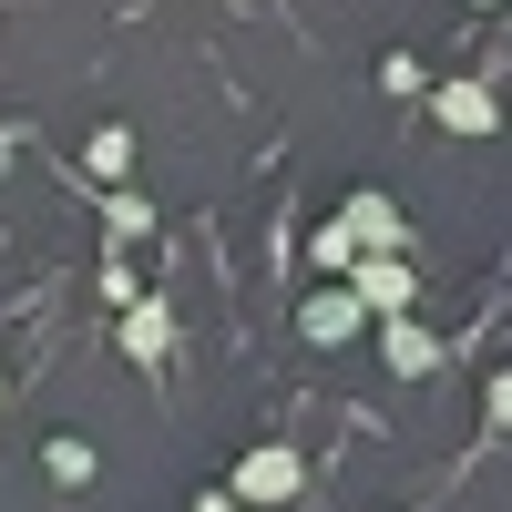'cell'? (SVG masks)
<instances>
[{"label":"cell","mask_w":512,"mask_h":512,"mask_svg":"<svg viewBox=\"0 0 512 512\" xmlns=\"http://www.w3.org/2000/svg\"><path fill=\"white\" fill-rule=\"evenodd\" d=\"M297 492H308V461H297L287 441L236 451V472H226V502H236V512H267V502H297Z\"/></svg>","instance_id":"1"},{"label":"cell","mask_w":512,"mask_h":512,"mask_svg":"<svg viewBox=\"0 0 512 512\" xmlns=\"http://www.w3.org/2000/svg\"><path fill=\"white\" fill-rule=\"evenodd\" d=\"M349 297L369 318H400L410 297H420V277H410V246H369V256H349Z\"/></svg>","instance_id":"2"},{"label":"cell","mask_w":512,"mask_h":512,"mask_svg":"<svg viewBox=\"0 0 512 512\" xmlns=\"http://www.w3.org/2000/svg\"><path fill=\"white\" fill-rule=\"evenodd\" d=\"M431 123L461 134V144H472V134H502V93H492L482 72H451V82H431Z\"/></svg>","instance_id":"3"},{"label":"cell","mask_w":512,"mask_h":512,"mask_svg":"<svg viewBox=\"0 0 512 512\" xmlns=\"http://www.w3.org/2000/svg\"><path fill=\"white\" fill-rule=\"evenodd\" d=\"M359 328H369V308L349 297V277H318L308 308H297V338H308V349H338V338H359Z\"/></svg>","instance_id":"4"},{"label":"cell","mask_w":512,"mask_h":512,"mask_svg":"<svg viewBox=\"0 0 512 512\" xmlns=\"http://www.w3.org/2000/svg\"><path fill=\"white\" fill-rule=\"evenodd\" d=\"M328 226H338V236H349L359 256H369V246H410V216H400V195H379V185H359V195H349V205H338V216H328Z\"/></svg>","instance_id":"5"},{"label":"cell","mask_w":512,"mask_h":512,"mask_svg":"<svg viewBox=\"0 0 512 512\" xmlns=\"http://www.w3.org/2000/svg\"><path fill=\"white\" fill-rule=\"evenodd\" d=\"M123 359H134V369L175 359V318H164V297H134V308H123Z\"/></svg>","instance_id":"6"},{"label":"cell","mask_w":512,"mask_h":512,"mask_svg":"<svg viewBox=\"0 0 512 512\" xmlns=\"http://www.w3.org/2000/svg\"><path fill=\"white\" fill-rule=\"evenodd\" d=\"M379 359H390L400 379H431V369H441V338H431V328H420V318L400 308V318H379Z\"/></svg>","instance_id":"7"},{"label":"cell","mask_w":512,"mask_h":512,"mask_svg":"<svg viewBox=\"0 0 512 512\" xmlns=\"http://www.w3.org/2000/svg\"><path fill=\"white\" fill-rule=\"evenodd\" d=\"M41 472H52L62 492H82V482H103V451L72 441V431H52V441H41Z\"/></svg>","instance_id":"8"},{"label":"cell","mask_w":512,"mask_h":512,"mask_svg":"<svg viewBox=\"0 0 512 512\" xmlns=\"http://www.w3.org/2000/svg\"><path fill=\"white\" fill-rule=\"evenodd\" d=\"M82 164H93L103 185H123V175H134V134H123V123H103V134H93V154H82Z\"/></svg>","instance_id":"9"},{"label":"cell","mask_w":512,"mask_h":512,"mask_svg":"<svg viewBox=\"0 0 512 512\" xmlns=\"http://www.w3.org/2000/svg\"><path fill=\"white\" fill-rule=\"evenodd\" d=\"M103 226H113V236H123V246H134V236H144V226H154V205H144V195H134V185H113V205H103Z\"/></svg>","instance_id":"10"},{"label":"cell","mask_w":512,"mask_h":512,"mask_svg":"<svg viewBox=\"0 0 512 512\" xmlns=\"http://www.w3.org/2000/svg\"><path fill=\"white\" fill-rule=\"evenodd\" d=\"M379 93H390V103H410V93H431V72H420L410 52H390V62H379Z\"/></svg>","instance_id":"11"},{"label":"cell","mask_w":512,"mask_h":512,"mask_svg":"<svg viewBox=\"0 0 512 512\" xmlns=\"http://www.w3.org/2000/svg\"><path fill=\"white\" fill-rule=\"evenodd\" d=\"M308 256H318V277H349V256H359V246L338 236V226H318V236H308Z\"/></svg>","instance_id":"12"},{"label":"cell","mask_w":512,"mask_h":512,"mask_svg":"<svg viewBox=\"0 0 512 512\" xmlns=\"http://www.w3.org/2000/svg\"><path fill=\"white\" fill-rule=\"evenodd\" d=\"M482 400H492V431H502V441H512V369H502V379H492V390H482Z\"/></svg>","instance_id":"13"},{"label":"cell","mask_w":512,"mask_h":512,"mask_svg":"<svg viewBox=\"0 0 512 512\" xmlns=\"http://www.w3.org/2000/svg\"><path fill=\"white\" fill-rule=\"evenodd\" d=\"M195 512H236V502H226V482H216V492H205V502H195Z\"/></svg>","instance_id":"14"},{"label":"cell","mask_w":512,"mask_h":512,"mask_svg":"<svg viewBox=\"0 0 512 512\" xmlns=\"http://www.w3.org/2000/svg\"><path fill=\"white\" fill-rule=\"evenodd\" d=\"M472 11H492V0H472Z\"/></svg>","instance_id":"15"}]
</instances>
